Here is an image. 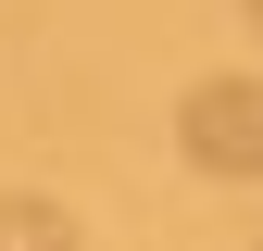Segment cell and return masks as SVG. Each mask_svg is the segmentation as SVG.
<instances>
[{
    "mask_svg": "<svg viewBox=\"0 0 263 251\" xmlns=\"http://www.w3.org/2000/svg\"><path fill=\"white\" fill-rule=\"evenodd\" d=\"M238 13H251V25H263V0H238Z\"/></svg>",
    "mask_w": 263,
    "mask_h": 251,
    "instance_id": "3",
    "label": "cell"
},
{
    "mask_svg": "<svg viewBox=\"0 0 263 251\" xmlns=\"http://www.w3.org/2000/svg\"><path fill=\"white\" fill-rule=\"evenodd\" d=\"M63 239H76V213L50 188H0V251H63Z\"/></svg>",
    "mask_w": 263,
    "mask_h": 251,
    "instance_id": "2",
    "label": "cell"
},
{
    "mask_svg": "<svg viewBox=\"0 0 263 251\" xmlns=\"http://www.w3.org/2000/svg\"><path fill=\"white\" fill-rule=\"evenodd\" d=\"M176 151L201 176H263V88L251 76H201L176 101Z\"/></svg>",
    "mask_w": 263,
    "mask_h": 251,
    "instance_id": "1",
    "label": "cell"
}]
</instances>
